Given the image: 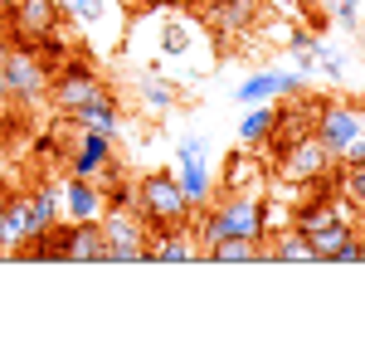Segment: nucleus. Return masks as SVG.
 <instances>
[{"mask_svg": "<svg viewBox=\"0 0 365 341\" xmlns=\"http://www.w3.org/2000/svg\"><path fill=\"white\" fill-rule=\"evenodd\" d=\"M225 234H244V239H263L268 234V220H263V200L258 195H225L220 205H210L205 200V210H200V220H190V239H195V249L205 254L215 239H225Z\"/></svg>", "mask_w": 365, "mask_h": 341, "instance_id": "1", "label": "nucleus"}, {"mask_svg": "<svg viewBox=\"0 0 365 341\" xmlns=\"http://www.w3.org/2000/svg\"><path fill=\"white\" fill-rule=\"evenodd\" d=\"M132 210L146 220V229H151V234L190 225V215H195V205L180 195L175 170H151V175H141L137 190H132Z\"/></svg>", "mask_w": 365, "mask_h": 341, "instance_id": "2", "label": "nucleus"}, {"mask_svg": "<svg viewBox=\"0 0 365 341\" xmlns=\"http://www.w3.org/2000/svg\"><path fill=\"white\" fill-rule=\"evenodd\" d=\"M103 263H146V244H151V229L132 205L122 210H103Z\"/></svg>", "mask_w": 365, "mask_h": 341, "instance_id": "3", "label": "nucleus"}, {"mask_svg": "<svg viewBox=\"0 0 365 341\" xmlns=\"http://www.w3.org/2000/svg\"><path fill=\"white\" fill-rule=\"evenodd\" d=\"M0 73H5V88H10V103H39L49 93V73L54 68L34 54V49L10 44V58L0 63Z\"/></svg>", "mask_w": 365, "mask_h": 341, "instance_id": "4", "label": "nucleus"}, {"mask_svg": "<svg viewBox=\"0 0 365 341\" xmlns=\"http://www.w3.org/2000/svg\"><path fill=\"white\" fill-rule=\"evenodd\" d=\"M361 132H365V113H361V108H351V103H322L317 127H312V137L327 146L331 156H341Z\"/></svg>", "mask_w": 365, "mask_h": 341, "instance_id": "5", "label": "nucleus"}, {"mask_svg": "<svg viewBox=\"0 0 365 341\" xmlns=\"http://www.w3.org/2000/svg\"><path fill=\"white\" fill-rule=\"evenodd\" d=\"M98 93H108V83H103L88 63H63L58 73H49V98L58 103V113H73L78 103L98 98Z\"/></svg>", "mask_w": 365, "mask_h": 341, "instance_id": "6", "label": "nucleus"}, {"mask_svg": "<svg viewBox=\"0 0 365 341\" xmlns=\"http://www.w3.org/2000/svg\"><path fill=\"white\" fill-rule=\"evenodd\" d=\"M113 170V137L103 132H83L78 127V142L68 151V175H83V180H98Z\"/></svg>", "mask_w": 365, "mask_h": 341, "instance_id": "7", "label": "nucleus"}, {"mask_svg": "<svg viewBox=\"0 0 365 341\" xmlns=\"http://www.w3.org/2000/svg\"><path fill=\"white\" fill-rule=\"evenodd\" d=\"M302 88H307L302 73H273L268 68V73H253V78H244L234 88V103H244V108L249 103H278V98H297Z\"/></svg>", "mask_w": 365, "mask_h": 341, "instance_id": "8", "label": "nucleus"}, {"mask_svg": "<svg viewBox=\"0 0 365 341\" xmlns=\"http://www.w3.org/2000/svg\"><path fill=\"white\" fill-rule=\"evenodd\" d=\"M58 205H63V220H103V210H108L103 185L98 180H83V175H68L58 185Z\"/></svg>", "mask_w": 365, "mask_h": 341, "instance_id": "9", "label": "nucleus"}, {"mask_svg": "<svg viewBox=\"0 0 365 341\" xmlns=\"http://www.w3.org/2000/svg\"><path fill=\"white\" fill-rule=\"evenodd\" d=\"M68 117H73L83 132H103V137H113V142L122 137V108H117L113 88H108V93H98V98H88V103H78Z\"/></svg>", "mask_w": 365, "mask_h": 341, "instance_id": "10", "label": "nucleus"}, {"mask_svg": "<svg viewBox=\"0 0 365 341\" xmlns=\"http://www.w3.org/2000/svg\"><path fill=\"white\" fill-rule=\"evenodd\" d=\"M29 239V195H5L0 200V254H20Z\"/></svg>", "mask_w": 365, "mask_h": 341, "instance_id": "11", "label": "nucleus"}, {"mask_svg": "<svg viewBox=\"0 0 365 341\" xmlns=\"http://www.w3.org/2000/svg\"><path fill=\"white\" fill-rule=\"evenodd\" d=\"M331 161H336V156H331L327 146L317 142V137H307V142H297L292 151H287V161H282V175L307 185V180H317V175H327V170H331Z\"/></svg>", "mask_w": 365, "mask_h": 341, "instance_id": "12", "label": "nucleus"}, {"mask_svg": "<svg viewBox=\"0 0 365 341\" xmlns=\"http://www.w3.org/2000/svg\"><path fill=\"white\" fill-rule=\"evenodd\" d=\"M258 10H263V0H210L205 5L210 25L220 29V34H249L258 25Z\"/></svg>", "mask_w": 365, "mask_h": 341, "instance_id": "13", "label": "nucleus"}, {"mask_svg": "<svg viewBox=\"0 0 365 341\" xmlns=\"http://www.w3.org/2000/svg\"><path fill=\"white\" fill-rule=\"evenodd\" d=\"M195 258H200V249H195V239H190V225L161 229L146 244V263H195Z\"/></svg>", "mask_w": 365, "mask_h": 341, "instance_id": "14", "label": "nucleus"}, {"mask_svg": "<svg viewBox=\"0 0 365 341\" xmlns=\"http://www.w3.org/2000/svg\"><path fill=\"white\" fill-rule=\"evenodd\" d=\"M25 195H29V234H34V239H44V234L63 220L58 185H34V190H25ZM34 239H29V244H34Z\"/></svg>", "mask_w": 365, "mask_h": 341, "instance_id": "15", "label": "nucleus"}, {"mask_svg": "<svg viewBox=\"0 0 365 341\" xmlns=\"http://www.w3.org/2000/svg\"><path fill=\"white\" fill-rule=\"evenodd\" d=\"M175 180H180V195L190 200V205H205L210 200V170H205V156H190V151H175Z\"/></svg>", "mask_w": 365, "mask_h": 341, "instance_id": "16", "label": "nucleus"}, {"mask_svg": "<svg viewBox=\"0 0 365 341\" xmlns=\"http://www.w3.org/2000/svg\"><path fill=\"white\" fill-rule=\"evenodd\" d=\"M278 122H282V113L273 108V103H249V113L239 117V142L244 146L268 142V137L278 132Z\"/></svg>", "mask_w": 365, "mask_h": 341, "instance_id": "17", "label": "nucleus"}, {"mask_svg": "<svg viewBox=\"0 0 365 341\" xmlns=\"http://www.w3.org/2000/svg\"><path fill=\"white\" fill-rule=\"evenodd\" d=\"M5 20L20 29V34H44V29H54L58 5H54V0H20V10L5 15Z\"/></svg>", "mask_w": 365, "mask_h": 341, "instance_id": "18", "label": "nucleus"}, {"mask_svg": "<svg viewBox=\"0 0 365 341\" xmlns=\"http://www.w3.org/2000/svg\"><path fill=\"white\" fill-rule=\"evenodd\" d=\"M205 254L215 258V263H263V244L258 239H244V234H225Z\"/></svg>", "mask_w": 365, "mask_h": 341, "instance_id": "19", "label": "nucleus"}, {"mask_svg": "<svg viewBox=\"0 0 365 341\" xmlns=\"http://www.w3.org/2000/svg\"><path fill=\"white\" fill-rule=\"evenodd\" d=\"M263 263H317V258H312L307 234L292 225V229H282V234H278L273 249H263Z\"/></svg>", "mask_w": 365, "mask_h": 341, "instance_id": "20", "label": "nucleus"}, {"mask_svg": "<svg viewBox=\"0 0 365 341\" xmlns=\"http://www.w3.org/2000/svg\"><path fill=\"white\" fill-rule=\"evenodd\" d=\"M137 93H141V103H146L151 113H170V108H175V83L156 78V73H141V78H137Z\"/></svg>", "mask_w": 365, "mask_h": 341, "instance_id": "21", "label": "nucleus"}, {"mask_svg": "<svg viewBox=\"0 0 365 341\" xmlns=\"http://www.w3.org/2000/svg\"><path fill=\"white\" fill-rule=\"evenodd\" d=\"M341 200L351 210H365V166H346V175H341Z\"/></svg>", "mask_w": 365, "mask_h": 341, "instance_id": "22", "label": "nucleus"}, {"mask_svg": "<svg viewBox=\"0 0 365 341\" xmlns=\"http://www.w3.org/2000/svg\"><path fill=\"white\" fill-rule=\"evenodd\" d=\"M312 54H317V68H322V78H346V58H341L336 49H327V44L317 39V49H312Z\"/></svg>", "mask_w": 365, "mask_h": 341, "instance_id": "23", "label": "nucleus"}, {"mask_svg": "<svg viewBox=\"0 0 365 341\" xmlns=\"http://www.w3.org/2000/svg\"><path fill=\"white\" fill-rule=\"evenodd\" d=\"M327 5H331V20H336L341 29H356V25H361L365 0H327Z\"/></svg>", "mask_w": 365, "mask_h": 341, "instance_id": "24", "label": "nucleus"}, {"mask_svg": "<svg viewBox=\"0 0 365 341\" xmlns=\"http://www.w3.org/2000/svg\"><path fill=\"white\" fill-rule=\"evenodd\" d=\"M103 10H108L103 0H73V5H68V15H73L78 25H98V20H103Z\"/></svg>", "mask_w": 365, "mask_h": 341, "instance_id": "25", "label": "nucleus"}, {"mask_svg": "<svg viewBox=\"0 0 365 341\" xmlns=\"http://www.w3.org/2000/svg\"><path fill=\"white\" fill-rule=\"evenodd\" d=\"M185 49H190V34H185L180 25H170L166 29V54H185Z\"/></svg>", "mask_w": 365, "mask_h": 341, "instance_id": "26", "label": "nucleus"}, {"mask_svg": "<svg viewBox=\"0 0 365 341\" xmlns=\"http://www.w3.org/2000/svg\"><path fill=\"white\" fill-rule=\"evenodd\" d=\"M336 161H346V166H365V132H361L351 146H346V151H341Z\"/></svg>", "mask_w": 365, "mask_h": 341, "instance_id": "27", "label": "nucleus"}, {"mask_svg": "<svg viewBox=\"0 0 365 341\" xmlns=\"http://www.w3.org/2000/svg\"><path fill=\"white\" fill-rule=\"evenodd\" d=\"M312 44H317V39L302 34V29H292V34H287V49H292V54H302V49H312Z\"/></svg>", "mask_w": 365, "mask_h": 341, "instance_id": "28", "label": "nucleus"}, {"mask_svg": "<svg viewBox=\"0 0 365 341\" xmlns=\"http://www.w3.org/2000/svg\"><path fill=\"white\" fill-rule=\"evenodd\" d=\"M356 263H365V225L356 229Z\"/></svg>", "mask_w": 365, "mask_h": 341, "instance_id": "29", "label": "nucleus"}, {"mask_svg": "<svg viewBox=\"0 0 365 341\" xmlns=\"http://www.w3.org/2000/svg\"><path fill=\"white\" fill-rule=\"evenodd\" d=\"M10 103V88H5V73H0V108Z\"/></svg>", "mask_w": 365, "mask_h": 341, "instance_id": "30", "label": "nucleus"}, {"mask_svg": "<svg viewBox=\"0 0 365 341\" xmlns=\"http://www.w3.org/2000/svg\"><path fill=\"white\" fill-rule=\"evenodd\" d=\"M5 58H10V39L0 34V63H5Z\"/></svg>", "mask_w": 365, "mask_h": 341, "instance_id": "31", "label": "nucleus"}, {"mask_svg": "<svg viewBox=\"0 0 365 341\" xmlns=\"http://www.w3.org/2000/svg\"><path fill=\"white\" fill-rule=\"evenodd\" d=\"M0 5H5V15H15V10H20V0H0Z\"/></svg>", "mask_w": 365, "mask_h": 341, "instance_id": "32", "label": "nucleus"}, {"mask_svg": "<svg viewBox=\"0 0 365 341\" xmlns=\"http://www.w3.org/2000/svg\"><path fill=\"white\" fill-rule=\"evenodd\" d=\"M0 20H5V5H0Z\"/></svg>", "mask_w": 365, "mask_h": 341, "instance_id": "33", "label": "nucleus"}, {"mask_svg": "<svg viewBox=\"0 0 365 341\" xmlns=\"http://www.w3.org/2000/svg\"><path fill=\"white\" fill-rule=\"evenodd\" d=\"M0 200H5V190H0Z\"/></svg>", "mask_w": 365, "mask_h": 341, "instance_id": "34", "label": "nucleus"}]
</instances>
